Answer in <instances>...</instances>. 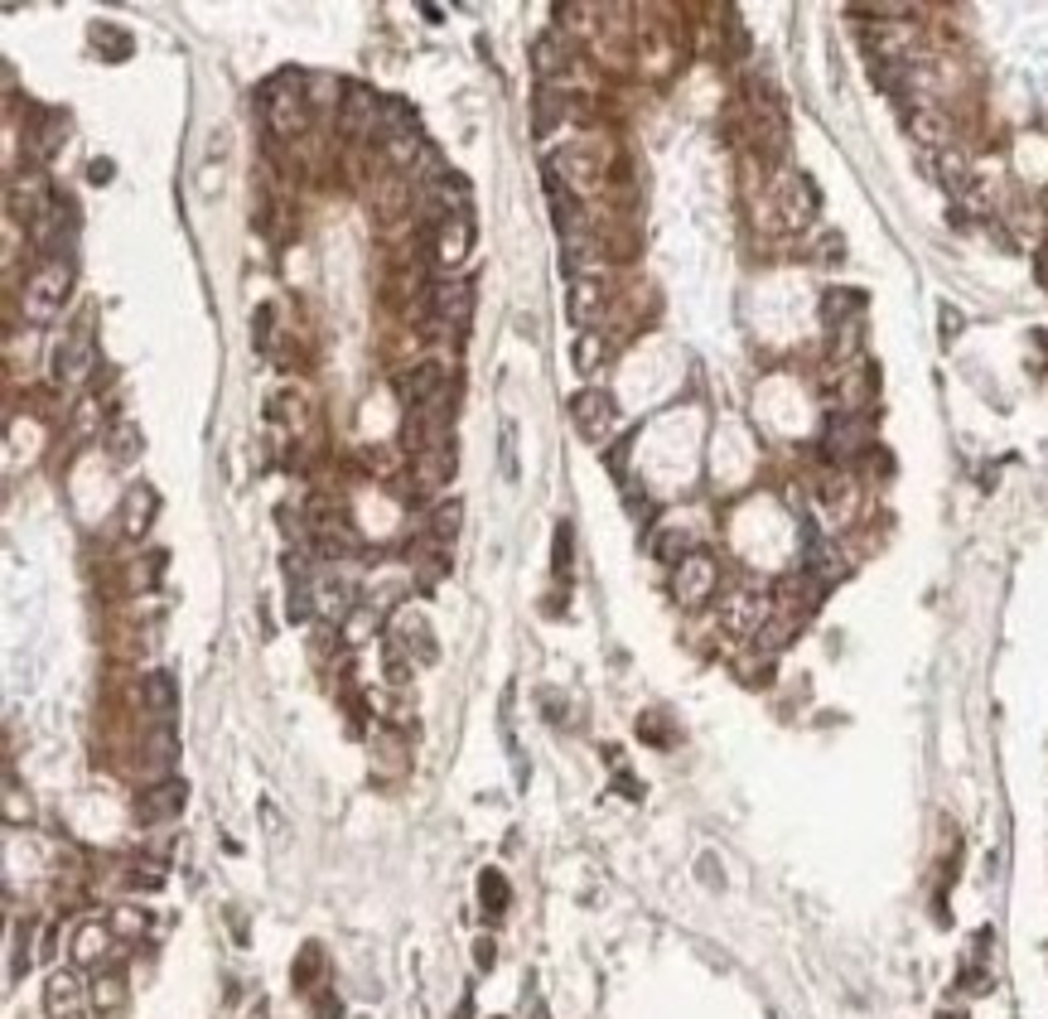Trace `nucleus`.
Segmentation results:
<instances>
[{"label":"nucleus","instance_id":"obj_1","mask_svg":"<svg viewBox=\"0 0 1048 1019\" xmlns=\"http://www.w3.org/2000/svg\"><path fill=\"white\" fill-rule=\"evenodd\" d=\"M69 290H73V266L69 262H39L35 276L25 281V295H20V305H25V319L29 324H53L63 315V305H69Z\"/></svg>","mask_w":1048,"mask_h":1019},{"label":"nucleus","instance_id":"obj_2","mask_svg":"<svg viewBox=\"0 0 1048 1019\" xmlns=\"http://www.w3.org/2000/svg\"><path fill=\"white\" fill-rule=\"evenodd\" d=\"M773 619V595L754 585H734L720 595V629L730 638H759V629Z\"/></svg>","mask_w":1048,"mask_h":1019},{"label":"nucleus","instance_id":"obj_3","mask_svg":"<svg viewBox=\"0 0 1048 1019\" xmlns=\"http://www.w3.org/2000/svg\"><path fill=\"white\" fill-rule=\"evenodd\" d=\"M261 107H266V126L276 131V136H300V131L309 126V93H300V73L295 77H281V83H271L261 93Z\"/></svg>","mask_w":1048,"mask_h":1019},{"label":"nucleus","instance_id":"obj_4","mask_svg":"<svg viewBox=\"0 0 1048 1019\" xmlns=\"http://www.w3.org/2000/svg\"><path fill=\"white\" fill-rule=\"evenodd\" d=\"M716 590H720V566H716V556H710V551H691V556L677 561L672 595H677L682 609H700L706 599H716Z\"/></svg>","mask_w":1048,"mask_h":1019},{"label":"nucleus","instance_id":"obj_5","mask_svg":"<svg viewBox=\"0 0 1048 1019\" xmlns=\"http://www.w3.org/2000/svg\"><path fill=\"white\" fill-rule=\"evenodd\" d=\"M93 363H97L93 319H83V324H73L59 343H53V367H49V373H53V383L73 387V383H83V377L93 373Z\"/></svg>","mask_w":1048,"mask_h":1019},{"label":"nucleus","instance_id":"obj_6","mask_svg":"<svg viewBox=\"0 0 1048 1019\" xmlns=\"http://www.w3.org/2000/svg\"><path fill=\"white\" fill-rule=\"evenodd\" d=\"M571 416H575V425H580V435H585V440H595V445H605L609 435L619 430L614 397H609V391H595V387L575 391V397H571Z\"/></svg>","mask_w":1048,"mask_h":1019},{"label":"nucleus","instance_id":"obj_7","mask_svg":"<svg viewBox=\"0 0 1048 1019\" xmlns=\"http://www.w3.org/2000/svg\"><path fill=\"white\" fill-rule=\"evenodd\" d=\"M387 643H397L401 653L411 657V663H435V638H430V623H426V614L421 609H411V604H401V609L392 614V623H387Z\"/></svg>","mask_w":1048,"mask_h":1019},{"label":"nucleus","instance_id":"obj_8","mask_svg":"<svg viewBox=\"0 0 1048 1019\" xmlns=\"http://www.w3.org/2000/svg\"><path fill=\"white\" fill-rule=\"evenodd\" d=\"M87 1005H93V995H87V981L77 976V967H59L44 981V1010H49V1019H83Z\"/></svg>","mask_w":1048,"mask_h":1019},{"label":"nucleus","instance_id":"obj_9","mask_svg":"<svg viewBox=\"0 0 1048 1019\" xmlns=\"http://www.w3.org/2000/svg\"><path fill=\"white\" fill-rule=\"evenodd\" d=\"M773 208H778V222L783 228H807L812 213H817V189H812L807 174H783L773 184Z\"/></svg>","mask_w":1048,"mask_h":1019},{"label":"nucleus","instance_id":"obj_10","mask_svg":"<svg viewBox=\"0 0 1048 1019\" xmlns=\"http://www.w3.org/2000/svg\"><path fill=\"white\" fill-rule=\"evenodd\" d=\"M430 315L440 329H464L474 315V286L460 281V276H444V281L430 286Z\"/></svg>","mask_w":1048,"mask_h":1019},{"label":"nucleus","instance_id":"obj_11","mask_svg":"<svg viewBox=\"0 0 1048 1019\" xmlns=\"http://www.w3.org/2000/svg\"><path fill=\"white\" fill-rule=\"evenodd\" d=\"M121 937L111 933V923H83L73 933V967L87 971H111V961H121Z\"/></svg>","mask_w":1048,"mask_h":1019},{"label":"nucleus","instance_id":"obj_12","mask_svg":"<svg viewBox=\"0 0 1048 1019\" xmlns=\"http://www.w3.org/2000/svg\"><path fill=\"white\" fill-rule=\"evenodd\" d=\"M869 440H875V425H869L865 411H845V416H836V421L827 425V454H831V459L865 454Z\"/></svg>","mask_w":1048,"mask_h":1019},{"label":"nucleus","instance_id":"obj_13","mask_svg":"<svg viewBox=\"0 0 1048 1019\" xmlns=\"http://www.w3.org/2000/svg\"><path fill=\"white\" fill-rule=\"evenodd\" d=\"M397 391L401 397L411 401V407H435L440 401V391H444V367L440 363H430V357H421V363H411L406 373L397 377Z\"/></svg>","mask_w":1048,"mask_h":1019},{"label":"nucleus","instance_id":"obj_14","mask_svg":"<svg viewBox=\"0 0 1048 1019\" xmlns=\"http://www.w3.org/2000/svg\"><path fill=\"white\" fill-rule=\"evenodd\" d=\"M377 117H382V97L367 93V87H358V83L343 87L339 126L349 131V136H367V131H377Z\"/></svg>","mask_w":1048,"mask_h":1019},{"label":"nucleus","instance_id":"obj_15","mask_svg":"<svg viewBox=\"0 0 1048 1019\" xmlns=\"http://www.w3.org/2000/svg\"><path fill=\"white\" fill-rule=\"evenodd\" d=\"M470 246H474V218H470V208H464V213H450V218L440 222V232H435V262H440V266H460L464 256H470Z\"/></svg>","mask_w":1048,"mask_h":1019},{"label":"nucleus","instance_id":"obj_16","mask_svg":"<svg viewBox=\"0 0 1048 1019\" xmlns=\"http://www.w3.org/2000/svg\"><path fill=\"white\" fill-rule=\"evenodd\" d=\"M184 802H188V783L184 778H160V783L145 788L141 816H145V822H174V816L184 812Z\"/></svg>","mask_w":1048,"mask_h":1019},{"label":"nucleus","instance_id":"obj_17","mask_svg":"<svg viewBox=\"0 0 1048 1019\" xmlns=\"http://www.w3.org/2000/svg\"><path fill=\"white\" fill-rule=\"evenodd\" d=\"M605 295H609L605 281H595V276H575L571 295H565V315H571V324H580V329L589 333V324L605 315Z\"/></svg>","mask_w":1048,"mask_h":1019},{"label":"nucleus","instance_id":"obj_18","mask_svg":"<svg viewBox=\"0 0 1048 1019\" xmlns=\"http://www.w3.org/2000/svg\"><path fill=\"white\" fill-rule=\"evenodd\" d=\"M155 508H160V493L150 484H131L126 498H121V532L126 536H145L155 522Z\"/></svg>","mask_w":1048,"mask_h":1019},{"label":"nucleus","instance_id":"obj_19","mask_svg":"<svg viewBox=\"0 0 1048 1019\" xmlns=\"http://www.w3.org/2000/svg\"><path fill=\"white\" fill-rule=\"evenodd\" d=\"M87 995H93V1010H97V1015H121V1010H126V995H131V991H126V976L111 967V971H97V976L87 981Z\"/></svg>","mask_w":1048,"mask_h":1019},{"label":"nucleus","instance_id":"obj_20","mask_svg":"<svg viewBox=\"0 0 1048 1019\" xmlns=\"http://www.w3.org/2000/svg\"><path fill=\"white\" fill-rule=\"evenodd\" d=\"M909 131H913V141H923L928 150H952V126H947L942 111L918 107V111L909 117Z\"/></svg>","mask_w":1048,"mask_h":1019},{"label":"nucleus","instance_id":"obj_21","mask_svg":"<svg viewBox=\"0 0 1048 1019\" xmlns=\"http://www.w3.org/2000/svg\"><path fill=\"white\" fill-rule=\"evenodd\" d=\"M145 705H150L155 720H170V715L180 711V681H174L170 671H150V677H145Z\"/></svg>","mask_w":1048,"mask_h":1019},{"label":"nucleus","instance_id":"obj_22","mask_svg":"<svg viewBox=\"0 0 1048 1019\" xmlns=\"http://www.w3.org/2000/svg\"><path fill=\"white\" fill-rule=\"evenodd\" d=\"M373 204H377L382 218L406 213L411 208V179L406 174H382V179H377V189H373Z\"/></svg>","mask_w":1048,"mask_h":1019},{"label":"nucleus","instance_id":"obj_23","mask_svg":"<svg viewBox=\"0 0 1048 1019\" xmlns=\"http://www.w3.org/2000/svg\"><path fill=\"white\" fill-rule=\"evenodd\" d=\"M63 136H69V121H63L59 111H39L35 131H29V150H35L39 160H49V155L63 145Z\"/></svg>","mask_w":1048,"mask_h":1019},{"label":"nucleus","instance_id":"obj_24","mask_svg":"<svg viewBox=\"0 0 1048 1019\" xmlns=\"http://www.w3.org/2000/svg\"><path fill=\"white\" fill-rule=\"evenodd\" d=\"M454 474V454L450 450H426L416 454V488H444V478Z\"/></svg>","mask_w":1048,"mask_h":1019},{"label":"nucleus","instance_id":"obj_25","mask_svg":"<svg viewBox=\"0 0 1048 1019\" xmlns=\"http://www.w3.org/2000/svg\"><path fill=\"white\" fill-rule=\"evenodd\" d=\"M565 59H571V53H565V44H561V35H556V29L537 35V44H532V63H537L541 77H556V73L565 69Z\"/></svg>","mask_w":1048,"mask_h":1019},{"label":"nucleus","instance_id":"obj_26","mask_svg":"<svg viewBox=\"0 0 1048 1019\" xmlns=\"http://www.w3.org/2000/svg\"><path fill=\"white\" fill-rule=\"evenodd\" d=\"M821 502H827V512H836V522H851V512H855V484H851L845 474L821 478Z\"/></svg>","mask_w":1048,"mask_h":1019},{"label":"nucleus","instance_id":"obj_27","mask_svg":"<svg viewBox=\"0 0 1048 1019\" xmlns=\"http://www.w3.org/2000/svg\"><path fill=\"white\" fill-rule=\"evenodd\" d=\"M861 310H865V295H855V290H831L821 315H827L831 329H845V324H861V319H845V315H861Z\"/></svg>","mask_w":1048,"mask_h":1019},{"label":"nucleus","instance_id":"obj_28","mask_svg":"<svg viewBox=\"0 0 1048 1019\" xmlns=\"http://www.w3.org/2000/svg\"><path fill=\"white\" fill-rule=\"evenodd\" d=\"M478 899H484V913H503L508 909V899H512V894H508V880L503 875H498V870H484V875H478Z\"/></svg>","mask_w":1048,"mask_h":1019},{"label":"nucleus","instance_id":"obj_29","mask_svg":"<svg viewBox=\"0 0 1048 1019\" xmlns=\"http://www.w3.org/2000/svg\"><path fill=\"white\" fill-rule=\"evenodd\" d=\"M460 518H464V502L460 498H450V502H440V508L430 512V532L440 536V542H450L454 532H460Z\"/></svg>","mask_w":1048,"mask_h":1019},{"label":"nucleus","instance_id":"obj_30","mask_svg":"<svg viewBox=\"0 0 1048 1019\" xmlns=\"http://www.w3.org/2000/svg\"><path fill=\"white\" fill-rule=\"evenodd\" d=\"M107 923H111V933H117V937H141L145 927H150V918H145L141 909H131V903H121V909H111Z\"/></svg>","mask_w":1048,"mask_h":1019},{"label":"nucleus","instance_id":"obj_31","mask_svg":"<svg viewBox=\"0 0 1048 1019\" xmlns=\"http://www.w3.org/2000/svg\"><path fill=\"white\" fill-rule=\"evenodd\" d=\"M599 357H605V339H599L595 329L580 333V343H575V367H580V373H595Z\"/></svg>","mask_w":1048,"mask_h":1019},{"label":"nucleus","instance_id":"obj_32","mask_svg":"<svg viewBox=\"0 0 1048 1019\" xmlns=\"http://www.w3.org/2000/svg\"><path fill=\"white\" fill-rule=\"evenodd\" d=\"M174 754H180V735H174L170 725H160L155 739H150V764L164 768V764H174Z\"/></svg>","mask_w":1048,"mask_h":1019},{"label":"nucleus","instance_id":"obj_33","mask_svg":"<svg viewBox=\"0 0 1048 1019\" xmlns=\"http://www.w3.org/2000/svg\"><path fill=\"white\" fill-rule=\"evenodd\" d=\"M107 445H111V454H117V459H136V454H141V430H136L131 421H121L117 430H111Z\"/></svg>","mask_w":1048,"mask_h":1019},{"label":"nucleus","instance_id":"obj_34","mask_svg":"<svg viewBox=\"0 0 1048 1019\" xmlns=\"http://www.w3.org/2000/svg\"><path fill=\"white\" fill-rule=\"evenodd\" d=\"M653 551H657V561H682V556H691L682 532H662V536L653 542Z\"/></svg>","mask_w":1048,"mask_h":1019},{"label":"nucleus","instance_id":"obj_35","mask_svg":"<svg viewBox=\"0 0 1048 1019\" xmlns=\"http://www.w3.org/2000/svg\"><path fill=\"white\" fill-rule=\"evenodd\" d=\"M411 671H416V663H411V657H406V653H401V647H397V643H387V677H392V681H397V687H401V681H406V677H411Z\"/></svg>","mask_w":1048,"mask_h":1019},{"label":"nucleus","instance_id":"obj_36","mask_svg":"<svg viewBox=\"0 0 1048 1019\" xmlns=\"http://www.w3.org/2000/svg\"><path fill=\"white\" fill-rule=\"evenodd\" d=\"M556 575H571V527H565V522H561V527H556Z\"/></svg>","mask_w":1048,"mask_h":1019},{"label":"nucleus","instance_id":"obj_37","mask_svg":"<svg viewBox=\"0 0 1048 1019\" xmlns=\"http://www.w3.org/2000/svg\"><path fill=\"white\" fill-rule=\"evenodd\" d=\"M93 39H97V44H111V49H117V59H126V53H131V35H121V29H111V25H93Z\"/></svg>","mask_w":1048,"mask_h":1019},{"label":"nucleus","instance_id":"obj_38","mask_svg":"<svg viewBox=\"0 0 1048 1019\" xmlns=\"http://www.w3.org/2000/svg\"><path fill=\"white\" fill-rule=\"evenodd\" d=\"M315 971H319V947H305V957L295 961V981H300V985H315V981H309Z\"/></svg>","mask_w":1048,"mask_h":1019},{"label":"nucleus","instance_id":"obj_39","mask_svg":"<svg viewBox=\"0 0 1048 1019\" xmlns=\"http://www.w3.org/2000/svg\"><path fill=\"white\" fill-rule=\"evenodd\" d=\"M638 735H648V739H657V744H667V730H662V720H657V715H643V720H638Z\"/></svg>","mask_w":1048,"mask_h":1019},{"label":"nucleus","instance_id":"obj_40","mask_svg":"<svg viewBox=\"0 0 1048 1019\" xmlns=\"http://www.w3.org/2000/svg\"><path fill=\"white\" fill-rule=\"evenodd\" d=\"M474 961H478V967L488 971V967H493V961H498V947H493V943H488V937H484V943L474 947Z\"/></svg>","mask_w":1048,"mask_h":1019},{"label":"nucleus","instance_id":"obj_41","mask_svg":"<svg viewBox=\"0 0 1048 1019\" xmlns=\"http://www.w3.org/2000/svg\"><path fill=\"white\" fill-rule=\"evenodd\" d=\"M111 179V165L107 160H93V184H107Z\"/></svg>","mask_w":1048,"mask_h":1019},{"label":"nucleus","instance_id":"obj_42","mask_svg":"<svg viewBox=\"0 0 1048 1019\" xmlns=\"http://www.w3.org/2000/svg\"><path fill=\"white\" fill-rule=\"evenodd\" d=\"M503 464H508V474H512V425H503Z\"/></svg>","mask_w":1048,"mask_h":1019},{"label":"nucleus","instance_id":"obj_43","mask_svg":"<svg viewBox=\"0 0 1048 1019\" xmlns=\"http://www.w3.org/2000/svg\"><path fill=\"white\" fill-rule=\"evenodd\" d=\"M532 1019H546V1005H537V1010H532Z\"/></svg>","mask_w":1048,"mask_h":1019}]
</instances>
